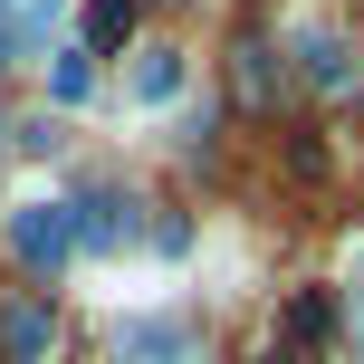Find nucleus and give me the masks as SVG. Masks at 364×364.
I'll return each mask as SVG.
<instances>
[{
	"label": "nucleus",
	"mask_w": 364,
	"mask_h": 364,
	"mask_svg": "<svg viewBox=\"0 0 364 364\" xmlns=\"http://www.w3.org/2000/svg\"><path fill=\"white\" fill-rule=\"evenodd\" d=\"M125 29H134V0H96L87 10V48H125Z\"/></svg>",
	"instance_id": "9"
},
{
	"label": "nucleus",
	"mask_w": 364,
	"mask_h": 364,
	"mask_svg": "<svg viewBox=\"0 0 364 364\" xmlns=\"http://www.w3.org/2000/svg\"><path fill=\"white\" fill-rule=\"evenodd\" d=\"M115 355H125V364H201L192 336H182V326H154V316H134V326L115 336Z\"/></svg>",
	"instance_id": "4"
},
{
	"label": "nucleus",
	"mask_w": 364,
	"mask_h": 364,
	"mask_svg": "<svg viewBox=\"0 0 364 364\" xmlns=\"http://www.w3.org/2000/svg\"><path fill=\"white\" fill-rule=\"evenodd\" d=\"M297 68H307V87H316V96H346V87H355V48H346L336 29H316V19L297 29Z\"/></svg>",
	"instance_id": "3"
},
{
	"label": "nucleus",
	"mask_w": 364,
	"mask_h": 364,
	"mask_svg": "<svg viewBox=\"0 0 364 364\" xmlns=\"http://www.w3.org/2000/svg\"><path fill=\"white\" fill-rule=\"evenodd\" d=\"M269 364H288V355H269Z\"/></svg>",
	"instance_id": "11"
},
{
	"label": "nucleus",
	"mask_w": 364,
	"mask_h": 364,
	"mask_svg": "<svg viewBox=\"0 0 364 364\" xmlns=\"http://www.w3.org/2000/svg\"><path fill=\"white\" fill-rule=\"evenodd\" d=\"M326 326H336V307H326V297H288V346H326Z\"/></svg>",
	"instance_id": "8"
},
{
	"label": "nucleus",
	"mask_w": 364,
	"mask_h": 364,
	"mask_svg": "<svg viewBox=\"0 0 364 364\" xmlns=\"http://www.w3.org/2000/svg\"><path fill=\"white\" fill-rule=\"evenodd\" d=\"M48 307H0V355H19V364H38V355H48Z\"/></svg>",
	"instance_id": "5"
},
{
	"label": "nucleus",
	"mask_w": 364,
	"mask_h": 364,
	"mask_svg": "<svg viewBox=\"0 0 364 364\" xmlns=\"http://www.w3.org/2000/svg\"><path fill=\"white\" fill-rule=\"evenodd\" d=\"M87 87H96V58H87V48H68V58L48 68V96H58V106H87Z\"/></svg>",
	"instance_id": "7"
},
{
	"label": "nucleus",
	"mask_w": 364,
	"mask_h": 364,
	"mask_svg": "<svg viewBox=\"0 0 364 364\" xmlns=\"http://www.w3.org/2000/svg\"><path fill=\"white\" fill-rule=\"evenodd\" d=\"M68 240H87V250H115V240H134V192H125V182H96V192L68 211Z\"/></svg>",
	"instance_id": "1"
},
{
	"label": "nucleus",
	"mask_w": 364,
	"mask_h": 364,
	"mask_svg": "<svg viewBox=\"0 0 364 364\" xmlns=\"http://www.w3.org/2000/svg\"><path fill=\"white\" fill-rule=\"evenodd\" d=\"M10 250L29 259V269H58V259H68V201H19L10 211Z\"/></svg>",
	"instance_id": "2"
},
{
	"label": "nucleus",
	"mask_w": 364,
	"mask_h": 364,
	"mask_svg": "<svg viewBox=\"0 0 364 364\" xmlns=\"http://www.w3.org/2000/svg\"><path fill=\"white\" fill-rule=\"evenodd\" d=\"M240 87H250V96H278V77H269V48H240Z\"/></svg>",
	"instance_id": "10"
},
{
	"label": "nucleus",
	"mask_w": 364,
	"mask_h": 364,
	"mask_svg": "<svg viewBox=\"0 0 364 364\" xmlns=\"http://www.w3.org/2000/svg\"><path fill=\"white\" fill-rule=\"evenodd\" d=\"M173 96H182V48H154L134 68V106H173Z\"/></svg>",
	"instance_id": "6"
}]
</instances>
